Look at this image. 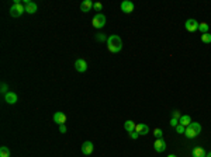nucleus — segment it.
Wrapping results in <instances>:
<instances>
[{"label":"nucleus","instance_id":"obj_1","mask_svg":"<svg viewBox=\"0 0 211 157\" xmlns=\"http://www.w3.org/2000/svg\"><path fill=\"white\" fill-rule=\"evenodd\" d=\"M107 49L111 52V54H118L120 50L122 49V39L120 35L117 34H113L107 38Z\"/></svg>","mask_w":211,"mask_h":157},{"label":"nucleus","instance_id":"obj_2","mask_svg":"<svg viewBox=\"0 0 211 157\" xmlns=\"http://www.w3.org/2000/svg\"><path fill=\"white\" fill-rule=\"evenodd\" d=\"M200 132H201V125L198 124V122H191L189 126H186L185 135L189 139H193V137H196L197 135H200Z\"/></svg>","mask_w":211,"mask_h":157},{"label":"nucleus","instance_id":"obj_3","mask_svg":"<svg viewBox=\"0 0 211 157\" xmlns=\"http://www.w3.org/2000/svg\"><path fill=\"white\" fill-rule=\"evenodd\" d=\"M92 23H93V27L100 30V28H103L106 25V16L103 13H97L94 17H93Z\"/></svg>","mask_w":211,"mask_h":157},{"label":"nucleus","instance_id":"obj_4","mask_svg":"<svg viewBox=\"0 0 211 157\" xmlns=\"http://www.w3.org/2000/svg\"><path fill=\"white\" fill-rule=\"evenodd\" d=\"M23 13H26V7H24L21 3L20 4H13V6L10 7V16L14 17V18L23 16Z\"/></svg>","mask_w":211,"mask_h":157},{"label":"nucleus","instance_id":"obj_5","mask_svg":"<svg viewBox=\"0 0 211 157\" xmlns=\"http://www.w3.org/2000/svg\"><path fill=\"white\" fill-rule=\"evenodd\" d=\"M198 21H196L194 18H189L187 21L185 23V27H186V30L187 31H190V32H194V31H197L198 30Z\"/></svg>","mask_w":211,"mask_h":157},{"label":"nucleus","instance_id":"obj_6","mask_svg":"<svg viewBox=\"0 0 211 157\" xmlns=\"http://www.w3.org/2000/svg\"><path fill=\"white\" fill-rule=\"evenodd\" d=\"M75 69H76V72H79V73H85V72L87 70V62H86L85 59H76Z\"/></svg>","mask_w":211,"mask_h":157},{"label":"nucleus","instance_id":"obj_7","mask_svg":"<svg viewBox=\"0 0 211 157\" xmlns=\"http://www.w3.org/2000/svg\"><path fill=\"white\" fill-rule=\"evenodd\" d=\"M153 149H155L156 153H162V151L166 150V142L163 140V137L162 139H156L155 143H153Z\"/></svg>","mask_w":211,"mask_h":157},{"label":"nucleus","instance_id":"obj_8","mask_svg":"<svg viewBox=\"0 0 211 157\" xmlns=\"http://www.w3.org/2000/svg\"><path fill=\"white\" fill-rule=\"evenodd\" d=\"M134 9H135V6H134V3L132 2H129V0H124L121 3V10L124 11L125 14H129L134 11Z\"/></svg>","mask_w":211,"mask_h":157},{"label":"nucleus","instance_id":"obj_9","mask_svg":"<svg viewBox=\"0 0 211 157\" xmlns=\"http://www.w3.org/2000/svg\"><path fill=\"white\" fill-rule=\"evenodd\" d=\"M4 101H6L7 104L13 105V104H16L17 101H18V95H17L14 91H9V93L4 95Z\"/></svg>","mask_w":211,"mask_h":157},{"label":"nucleus","instance_id":"obj_10","mask_svg":"<svg viewBox=\"0 0 211 157\" xmlns=\"http://www.w3.org/2000/svg\"><path fill=\"white\" fill-rule=\"evenodd\" d=\"M93 2L92 0H85V2H82V4H80V10L83 11V13H89L90 10L93 9Z\"/></svg>","mask_w":211,"mask_h":157},{"label":"nucleus","instance_id":"obj_11","mask_svg":"<svg viewBox=\"0 0 211 157\" xmlns=\"http://www.w3.org/2000/svg\"><path fill=\"white\" fill-rule=\"evenodd\" d=\"M54 122H56V124H59V125H63L66 122V115L63 114V112H55V114H54Z\"/></svg>","mask_w":211,"mask_h":157},{"label":"nucleus","instance_id":"obj_12","mask_svg":"<svg viewBox=\"0 0 211 157\" xmlns=\"http://www.w3.org/2000/svg\"><path fill=\"white\" fill-rule=\"evenodd\" d=\"M92 151H93V143L92 142H85L82 144V153L85 156H89V154H92Z\"/></svg>","mask_w":211,"mask_h":157},{"label":"nucleus","instance_id":"obj_13","mask_svg":"<svg viewBox=\"0 0 211 157\" xmlns=\"http://www.w3.org/2000/svg\"><path fill=\"white\" fill-rule=\"evenodd\" d=\"M135 130L138 132L139 135H146L149 132V126L146 124H137Z\"/></svg>","mask_w":211,"mask_h":157},{"label":"nucleus","instance_id":"obj_14","mask_svg":"<svg viewBox=\"0 0 211 157\" xmlns=\"http://www.w3.org/2000/svg\"><path fill=\"white\" fill-rule=\"evenodd\" d=\"M191 156L193 157H205L207 153L204 151L203 147H196V149H193V151H191Z\"/></svg>","mask_w":211,"mask_h":157},{"label":"nucleus","instance_id":"obj_15","mask_svg":"<svg viewBox=\"0 0 211 157\" xmlns=\"http://www.w3.org/2000/svg\"><path fill=\"white\" fill-rule=\"evenodd\" d=\"M135 126H137V124L134 121H125V122H124V129H125L128 133L132 132V130H135Z\"/></svg>","mask_w":211,"mask_h":157},{"label":"nucleus","instance_id":"obj_16","mask_svg":"<svg viewBox=\"0 0 211 157\" xmlns=\"http://www.w3.org/2000/svg\"><path fill=\"white\" fill-rule=\"evenodd\" d=\"M179 124L183 125V126H189L191 124V118L189 115H181L180 119H179Z\"/></svg>","mask_w":211,"mask_h":157},{"label":"nucleus","instance_id":"obj_17","mask_svg":"<svg viewBox=\"0 0 211 157\" xmlns=\"http://www.w3.org/2000/svg\"><path fill=\"white\" fill-rule=\"evenodd\" d=\"M26 13H28V14L37 13V4L33 3V2H30V3H28V4L26 6Z\"/></svg>","mask_w":211,"mask_h":157},{"label":"nucleus","instance_id":"obj_18","mask_svg":"<svg viewBox=\"0 0 211 157\" xmlns=\"http://www.w3.org/2000/svg\"><path fill=\"white\" fill-rule=\"evenodd\" d=\"M0 157H10V150L6 146L0 147Z\"/></svg>","mask_w":211,"mask_h":157},{"label":"nucleus","instance_id":"obj_19","mask_svg":"<svg viewBox=\"0 0 211 157\" xmlns=\"http://www.w3.org/2000/svg\"><path fill=\"white\" fill-rule=\"evenodd\" d=\"M198 30H200V32L207 34L208 32V24L207 23H200L198 24Z\"/></svg>","mask_w":211,"mask_h":157},{"label":"nucleus","instance_id":"obj_20","mask_svg":"<svg viewBox=\"0 0 211 157\" xmlns=\"http://www.w3.org/2000/svg\"><path fill=\"white\" fill-rule=\"evenodd\" d=\"M201 41H203V42L204 43H211V34H203V35H201Z\"/></svg>","mask_w":211,"mask_h":157},{"label":"nucleus","instance_id":"obj_21","mask_svg":"<svg viewBox=\"0 0 211 157\" xmlns=\"http://www.w3.org/2000/svg\"><path fill=\"white\" fill-rule=\"evenodd\" d=\"M153 135H155L156 139H162V136H163V132H162V129H159V128H156L155 130H153Z\"/></svg>","mask_w":211,"mask_h":157},{"label":"nucleus","instance_id":"obj_22","mask_svg":"<svg viewBox=\"0 0 211 157\" xmlns=\"http://www.w3.org/2000/svg\"><path fill=\"white\" fill-rule=\"evenodd\" d=\"M176 132H177V133H185V132H186V126H183V125L179 124L177 126H176Z\"/></svg>","mask_w":211,"mask_h":157},{"label":"nucleus","instance_id":"obj_23","mask_svg":"<svg viewBox=\"0 0 211 157\" xmlns=\"http://www.w3.org/2000/svg\"><path fill=\"white\" fill-rule=\"evenodd\" d=\"M2 94H4V95H6L7 93H9V86H7L6 83H2Z\"/></svg>","mask_w":211,"mask_h":157},{"label":"nucleus","instance_id":"obj_24","mask_svg":"<svg viewBox=\"0 0 211 157\" xmlns=\"http://www.w3.org/2000/svg\"><path fill=\"white\" fill-rule=\"evenodd\" d=\"M129 137L135 140V139H138V137H139V133L137 132V130H132V132H129Z\"/></svg>","mask_w":211,"mask_h":157},{"label":"nucleus","instance_id":"obj_25","mask_svg":"<svg viewBox=\"0 0 211 157\" xmlns=\"http://www.w3.org/2000/svg\"><path fill=\"white\" fill-rule=\"evenodd\" d=\"M93 9H94L96 11H102V9H103V4L97 2V3H94V4H93Z\"/></svg>","mask_w":211,"mask_h":157},{"label":"nucleus","instance_id":"obj_26","mask_svg":"<svg viewBox=\"0 0 211 157\" xmlns=\"http://www.w3.org/2000/svg\"><path fill=\"white\" fill-rule=\"evenodd\" d=\"M170 125L173 128H176L179 125V119H176V118H172V119H170Z\"/></svg>","mask_w":211,"mask_h":157},{"label":"nucleus","instance_id":"obj_27","mask_svg":"<svg viewBox=\"0 0 211 157\" xmlns=\"http://www.w3.org/2000/svg\"><path fill=\"white\" fill-rule=\"evenodd\" d=\"M180 117H181V115H180V111H177V110L173 111V118H176V119H180Z\"/></svg>","mask_w":211,"mask_h":157},{"label":"nucleus","instance_id":"obj_28","mask_svg":"<svg viewBox=\"0 0 211 157\" xmlns=\"http://www.w3.org/2000/svg\"><path fill=\"white\" fill-rule=\"evenodd\" d=\"M96 39H97V41H104L106 39V35H104V34H99V35H96Z\"/></svg>","mask_w":211,"mask_h":157},{"label":"nucleus","instance_id":"obj_29","mask_svg":"<svg viewBox=\"0 0 211 157\" xmlns=\"http://www.w3.org/2000/svg\"><path fill=\"white\" fill-rule=\"evenodd\" d=\"M66 130H68V129H66L65 124H63V125H59V132H61V133H66Z\"/></svg>","mask_w":211,"mask_h":157},{"label":"nucleus","instance_id":"obj_30","mask_svg":"<svg viewBox=\"0 0 211 157\" xmlns=\"http://www.w3.org/2000/svg\"><path fill=\"white\" fill-rule=\"evenodd\" d=\"M168 157H177V156H175V154H169Z\"/></svg>","mask_w":211,"mask_h":157},{"label":"nucleus","instance_id":"obj_31","mask_svg":"<svg viewBox=\"0 0 211 157\" xmlns=\"http://www.w3.org/2000/svg\"><path fill=\"white\" fill-rule=\"evenodd\" d=\"M205 157H211V151H210V153H208V154H207V156H205Z\"/></svg>","mask_w":211,"mask_h":157}]
</instances>
